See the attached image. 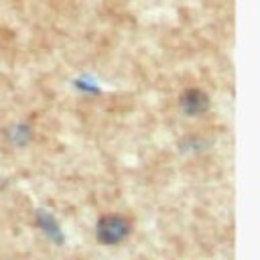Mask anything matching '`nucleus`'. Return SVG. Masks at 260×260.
<instances>
[{
	"instance_id": "obj_1",
	"label": "nucleus",
	"mask_w": 260,
	"mask_h": 260,
	"mask_svg": "<svg viewBox=\"0 0 260 260\" xmlns=\"http://www.w3.org/2000/svg\"><path fill=\"white\" fill-rule=\"evenodd\" d=\"M136 230L134 217L124 211H104L93 223V240L100 246H120L132 238Z\"/></svg>"
},
{
	"instance_id": "obj_2",
	"label": "nucleus",
	"mask_w": 260,
	"mask_h": 260,
	"mask_svg": "<svg viewBox=\"0 0 260 260\" xmlns=\"http://www.w3.org/2000/svg\"><path fill=\"white\" fill-rule=\"evenodd\" d=\"M177 104H179V110H181L185 116H189V118H199V116H203V114L209 110L211 100H209V93H207L205 89L191 85V87H185V89L181 91Z\"/></svg>"
}]
</instances>
